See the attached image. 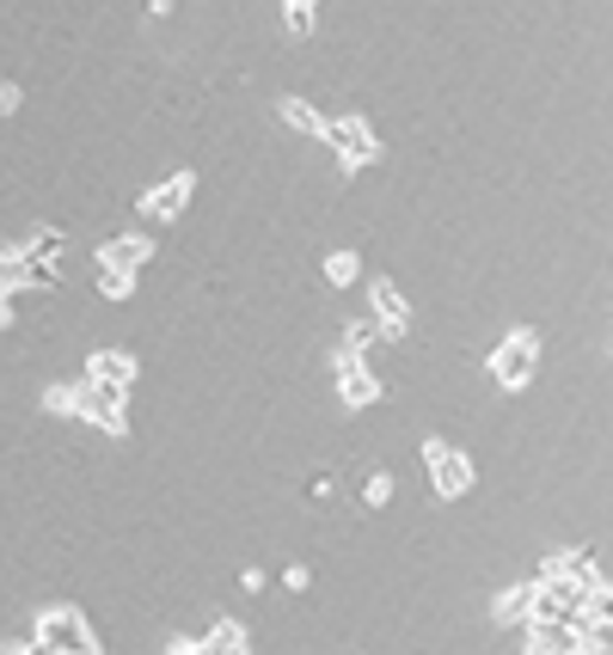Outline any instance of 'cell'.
<instances>
[{
    "label": "cell",
    "instance_id": "1",
    "mask_svg": "<svg viewBox=\"0 0 613 655\" xmlns=\"http://www.w3.org/2000/svg\"><path fill=\"white\" fill-rule=\"evenodd\" d=\"M325 275H332V282H350V275H356V258H350V251H337V258L325 263Z\"/></svg>",
    "mask_w": 613,
    "mask_h": 655
}]
</instances>
